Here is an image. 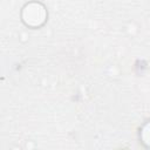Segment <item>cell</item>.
<instances>
[{
  "mask_svg": "<svg viewBox=\"0 0 150 150\" xmlns=\"http://www.w3.org/2000/svg\"><path fill=\"white\" fill-rule=\"evenodd\" d=\"M47 19V12L42 4L32 1L22 8V21L29 27H40Z\"/></svg>",
  "mask_w": 150,
  "mask_h": 150,
  "instance_id": "6da1fadb",
  "label": "cell"
},
{
  "mask_svg": "<svg viewBox=\"0 0 150 150\" xmlns=\"http://www.w3.org/2000/svg\"><path fill=\"white\" fill-rule=\"evenodd\" d=\"M142 142L150 146V122L146 123L142 129Z\"/></svg>",
  "mask_w": 150,
  "mask_h": 150,
  "instance_id": "7a4b0ae2",
  "label": "cell"
}]
</instances>
